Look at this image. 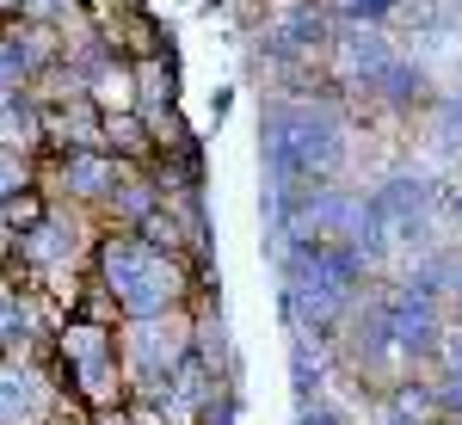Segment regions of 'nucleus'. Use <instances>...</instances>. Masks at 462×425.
<instances>
[{
  "label": "nucleus",
  "mask_w": 462,
  "mask_h": 425,
  "mask_svg": "<svg viewBox=\"0 0 462 425\" xmlns=\"http://www.w3.org/2000/svg\"><path fill=\"white\" fill-rule=\"evenodd\" d=\"M93 278L117 296L124 320L130 315H167V309H191L198 302V265L179 253L154 247L143 235L106 228L93 247Z\"/></svg>",
  "instance_id": "obj_1"
},
{
  "label": "nucleus",
  "mask_w": 462,
  "mask_h": 425,
  "mask_svg": "<svg viewBox=\"0 0 462 425\" xmlns=\"http://www.w3.org/2000/svg\"><path fill=\"white\" fill-rule=\"evenodd\" d=\"M50 364L62 370V394L80 413H99V407H124L130 401L124 357H117V327H93V320L69 315L50 333Z\"/></svg>",
  "instance_id": "obj_2"
},
{
  "label": "nucleus",
  "mask_w": 462,
  "mask_h": 425,
  "mask_svg": "<svg viewBox=\"0 0 462 425\" xmlns=\"http://www.w3.org/2000/svg\"><path fill=\"white\" fill-rule=\"evenodd\" d=\"M117 357H124V383H130V394H154L179 364L191 357V309L130 315L124 327H117Z\"/></svg>",
  "instance_id": "obj_3"
},
{
  "label": "nucleus",
  "mask_w": 462,
  "mask_h": 425,
  "mask_svg": "<svg viewBox=\"0 0 462 425\" xmlns=\"http://www.w3.org/2000/svg\"><path fill=\"white\" fill-rule=\"evenodd\" d=\"M50 210H56V198H50L43 185H32V191H19V198H6V204H0V222H6V235L19 241V235H32Z\"/></svg>",
  "instance_id": "obj_4"
},
{
  "label": "nucleus",
  "mask_w": 462,
  "mask_h": 425,
  "mask_svg": "<svg viewBox=\"0 0 462 425\" xmlns=\"http://www.w3.org/2000/svg\"><path fill=\"white\" fill-rule=\"evenodd\" d=\"M32 185H43V179H37V154H25V148H0V204L19 198V191H32Z\"/></svg>",
  "instance_id": "obj_5"
},
{
  "label": "nucleus",
  "mask_w": 462,
  "mask_h": 425,
  "mask_svg": "<svg viewBox=\"0 0 462 425\" xmlns=\"http://www.w3.org/2000/svg\"><path fill=\"white\" fill-rule=\"evenodd\" d=\"M198 425H241V389H222L210 407H204V420H198Z\"/></svg>",
  "instance_id": "obj_6"
},
{
  "label": "nucleus",
  "mask_w": 462,
  "mask_h": 425,
  "mask_svg": "<svg viewBox=\"0 0 462 425\" xmlns=\"http://www.w3.org/2000/svg\"><path fill=\"white\" fill-rule=\"evenodd\" d=\"M13 259V235H6V222H0V265Z\"/></svg>",
  "instance_id": "obj_7"
}]
</instances>
